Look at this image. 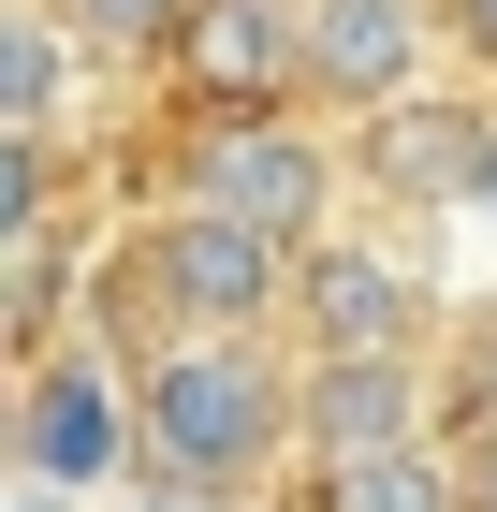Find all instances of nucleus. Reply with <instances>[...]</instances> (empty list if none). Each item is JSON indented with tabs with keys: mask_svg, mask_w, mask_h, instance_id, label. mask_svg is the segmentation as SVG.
<instances>
[{
	"mask_svg": "<svg viewBox=\"0 0 497 512\" xmlns=\"http://www.w3.org/2000/svg\"><path fill=\"white\" fill-rule=\"evenodd\" d=\"M307 512H468V439H395L307 469Z\"/></svg>",
	"mask_w": 497,
	"mask_h": 512,
	"instance_id": "obj_11",
	"label": "nucleus"
},
{
	"mask_svg": "<svg viewBox=\"0 0 497 512\" xmlns=\"http://www.w3.org/2000/svg\"><path fill=\"white\" fill-rule=\"evenodd\" d=\"M176 205H220V220H249V235H278L307 264V249L351 220V176H337V147H322L307 118H205Z\"/></svg>",
	"mask_w": 497,
	"mask_h": 512,
	"instance_id": "obj_5",
	"label": "nucleus"
},
{
	"mask_svg": "<svg viewBox=\"0 0 497 512\" xmlns=\"http://www.w3.org/2000/svg\"><path fill=\"white\" fill-rule=\"evenodd\" d=\"M454 205H483V220H497V147H483V176H468V191H454Z\"/></svg>",
	"mask_w": 497,
	"mask_h": 512,
	"instance_id": "obj_17",
	"label": "nucleus"
},
{
	"mask_svg": "<svg viewBox=\"0 0 497 512\" xmlns=\"http://www.w3.org/2000/svg\"><path fill=\"white\" fill-rule=\"evenodd\" d=\"M15 483H44L74 512H117L147 483V410H132V381L103 352H44L15 381Z\"/></svg>",
	"mask_w": 497,
	"mask_h": 512,
	"instance_id": "obj_4",
	"label": "nucleus"
},
{
	"mask_svg": "<svg viewBox=\"0 0 497 512\" xmlns=\"http://www.w3.org/2000/svg\"><path fill=\"white\" fill-rule=\"evenodd\" d=\"M483 147H497V103H454V88H439V103H410V118L366 132V176H381L395 220H439V205L483 176Z\"/></svg>",
	"mask_w": 497,
	"mask_h": 512,
	"instance_id": "obj_10",
	"label": "nucleus"
},
{
	"mask_svg": "<svg viewBox=\"0 0 497 512\" xmlns=\"http://www.w3.org/2000/svg\"><path fill=\"white\" fill-rule=\"evenodd\" d=\"M176 74L220 103V118H293L307 103V0H205Z\"/></svg>",
	"mask_w": 497,
	"mask_h": 512,
	"instance_id": "obj_7",
	"label": "nucleus"
},
{
	"mask_svg": "<svg viewBox=\"0 0 497 512\" xmlns=\"http://www.w3.org/2000/svg\"><path fill=\"white\" fill-rule=\"evenodd\" d=\"M117 512H234V498H205V483H161V469H147V483H132Z\"/></svg>",
	"mask_w": 497,
	"mask_h": 512,
	"instance_id": "obj_15",
	"label": "nucleus"
},
{
	"mask_svg": "<svg viewBox=\"0 0 497 512\" xmlns=\"http://www.w3.org/2000/svg\"><path fill=\"white\" fill-rule=\"evenodd\" d=\"M293 249L220 220V205H161L132 235V293L161 308V337H293Z\"/></svg>",
	"mask_w": 497,
	"mask_h": 512,
	"instance_id": "obj_2",
	"label": "nucleus"
},
{
	"mask_svg": "<svg viewBox=\"0 0 497 512\" xmlns=\"http://www.w3.org/2000/svg\"><path fill=\"white\" fill-rule=\"evenodd\" d=\"M439 15H454V59H468V74H497V0H439Z\"/></svg>",
	"mask_w": 497,
	"mask_h": 512,
	"instance_id": "obj_14",
	"label": "nucleus"
},
{
	"mask_svg": "<svg viewBox=\"0 0 497 512\" xmlns=\"http://www.w3.org/2000/svg\"><path fill=\"white\" fill-rule=\"evenodd\" d=\"M132 410H147V469L205 483V498H264L307 469V352L293 337H161L132 352Z\"/></svg>",
	"mask_w": 497,
	"mask_h": 512,
	"instance_id": "obj_1",
	"label": "nucleus"
},
{
	"mask_svg": "<svg viewBox=\"0 0 497 512\" xmlns=\"http://www.w3.org/2000/svg\"><path fill=\"white\" fill-rule=\"evenodd\" d=\"M424 264H439V308H497V220L483 205H439L424 220Z\"/></svg>",
	"mask_w": 497,
	"mask_h": 512,
	"instance_id": "obj_13",
	"label": "nucleus"
},
{
	"mask_svg": "<svg viewBox=\"0 0 497 512\" xmlns=\"http://www.w3.org/2000/svg\"><path fill=\"white\" fill-rule=\"evenodd\" d=\"M395 439H454L424 352H307V469H337V454H395Z\"/></svg>",
	"mask_w": 497,
	"mask_h": 512,
	"instance_id": "obj_8",
	"label": "nucleus"
},
{
	"mask_svg": "<svg viewBox=\"0 0 497 512\" xmlns=\"http://www.w3.org/2000/svg\"><path fill=\"white\" fill-rule=\"evenodd\" d=\"M468 512H497V425L468 439Z\"/></svg>",
	"mask_w": 497,
	"mask_h": 512,
	"instance_id": "obj_16",
	"label": "nucleus"
},
{
	"mask_svg": "<svg viewBox=\"0 0 497 512\" xmlns=\"http://www.w3.org/2000/svg\"><path fill=\"white\" fill-rule=\"evenodd\" d=\"M454 74V15L439 0H307V103H337V118H410L439 103Z\"/></svg>",
	"mask_w": 497,
	"mask_h": 512,
	"instance_id": "obj_6",
	"label": "nucleus"
},
{
	"mask_svg": "<svg viewBox=\"0 0 497 512\" xmlns=\"http://www.w3.org/2000/svg\"><path fill=\"white\" fill-rule=\"evenodd\" d=\"M59 15L88 30V59H176L205 0H59Z\"/></svg>",
	"mask_w": 497,
	"mask_h": 512,
	"instance_id": "obj_12",
	"label": "nucleus"
},
{
	"mask_svg": "<svg viewBox=\"0 0 497 512\" xmlns=\"http://www.w3.org/2000/svg\"><path fill=\"white\" fill-rule=\"evenodd\" d=\"M88 74H117V59H88V30L59 15V0H15V15H0V147H15V161H59Z\"/></svg>",
	"mask_w": 497,
	"mask_h": 512,
	"instance_id": "obj_9",
	"label": "nucleus"
},
{
	"mask_svg": "<svg viewBox=\"0 0 497 512\" xmlns=\"http://www.w3.org/2000/svg\"><path fill=\"white\" fill-rule=\"evenodd\" d=\"M424 322H439L424 220H381V205H351L293 278V352H424Z\"/></svg>",
	"mask_w": 497,
	"mask_h": 512,
	"instance_id": "obj_3",
	"label": "nucleus"
}]
</instances>
